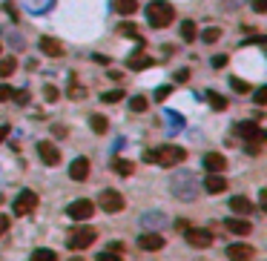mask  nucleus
I'll use <instances>...</instances> for the list:
<instances>
[{
    "label": "nucleus",
    "instance_id": "nucleus-6",
    "mask_svg": "<svg viewBox=\"0 0 267 261\" xmlns=\"http://www.w3.org/2000/svg\"><path fill=\"white\" fill-rule=\"evenodd\" d=\"M92 212H95V204L89 198H78V201H72L66 207V215L75 218V221H87V218H92Z\"/></svg>",
    "mask_w": 267,
    "mask_h": 261
},
{
    "label": "nucleus",
    "instance_id": "nucleus-41",
    "mask_svg": "<svg viewBox=\"0 0 267 261\" xmlns=\"http://www.w3.org/2000/svg\"><path fill=\"white\" fill-rule=\"evenodd\" d=\"M69 95H72V98H80V95H87V92H84L80 86H72V89H69Z\"/></svg>",
    "mask_w": 267,
    "mask_h": 261
},
{
    "label": "nucleus",
    "instance_id": "nucleus-27",
    "mask_svg": "<svg viewBox=\"0 0 267 261\" xmlns=\"http://www.w3.org/2000/svg\"><path fill=\"white\" fill-rule=\"evenodd\" d=\"M218 37H221V29H216V26H210V29L201 32V40H204V44H216Z\"/></svg>",
    "mask_w": 267,
    "mask_h": 261
},
{
    "label": "nucleus",
    "instance_id": "nucleus-13",
    "mask_svg": "<svg viewBox=\"0 0 267 261\" xmlns=\"http://www.w3.org/2000/svg\"><path fill=\"white\" fill-rule=\"evenodd\" d=\"M204 169L207 172H224L227 169V158L221 153H207L204 155Z\"/></svg>",
    "mask_w": 267,
    "mask_h": 261
},
{
    "label": "nucleus",
    "instance_id": "nucleus-36",
    "mask_svg": "<svg viewBox=\"0 0 267 261\" xmlns=\"http://www.w3.org/2000/svg\"><path fill=\"white\" fill-rule=\"evenodd\" d=\"M253 12H267V0H253Z\"/></svg>",
    "mask_w": 267,
    "mask_h": 261
},
{
    "label": "nucleus",
    "instance_id": "nucleus-22",
    "mask_svg": "<svg viewBox=\"0 0 267 261\" xmlns=\"http://www.w3.org/2000/svg\"><path fill=\"white\" fill-rule=\"evenodd\" d=\"M89 126H92V132H98V135H104V132L109 129V121L104 115H92L89 118Z\"/></svg>",
    "mask_w": 267,
    "mask_h": 261
},
{
    "label": "nucleus",
    "instance_id": "nucleus-5",
    "mask_svg": "<svg viewBox=\"0 0 267 261\" xmlns=\"http://www.w3.org/2000/svg\"><path fill=\"white\" fill-rule=\"evenodd\" d=\"M98 207L104 212H121L124 210V195L118 189H104L101 195H98Z\"/></svg>",
    "mask_w": 267,
    "mask_h": 261
},
{
    "label": "nucleus",
    "instance_id": "nucleus-44",
    "mask_svg": "<svg viewBox=\"0 0 267 261\" xmlns=\"http://www.w3.org/2000/svg\"><path fill=\"white\" fill-rule=\"evenodd\" d=\"M72 261H80V258H72Z\"/></svg>",
    "mask_w": 267,
    "mask_h": 261
},
{
    "label": "nucleus",
    "instance_id": "nucleus-43",
    "mask_svg": "<svg viewBox=\"0 0 267 261\" xmlns=\"http://www.w3.org/2000/svg\"><path fill=\"white\" fill-rule=\"evenodd\" d=\"M9 138V126H0V141H6Z\"/></svg>",
    "mask_w": 267,
    "mask_h": 261
},
{
    "label": "nucleus",
    "instance_id": "nucleus-12",
    "mask_svg": "<svg viewBox=\"0 0 267 261\" xmlns=\"http://www.w3.org/2000/svg\"><path fill=\"white\" fill-rule=\"evenodd\" d=\"M204 189H207L210 195H218V192H224V189H227L224 175L221 172H210L207 178H204Z\"/></svg>",
    "mask_w": 267,
    "mask_h": 261
},
{
    "label": "nucleus",
    "instance_id": "nucleus-28",
    "mask_svg": "<svg viewBox=\"0 0 267 261\" xmlns=\"http://www.w3.org/2000/svg\"><path fill=\"white\" fill-rule=\"evenodd\" d=\"M101 101H104V103H118V101H124V89H112V92H104V95H101Z\"/></svg>",
    "mask_w": 267,
    "mask_h": 261
},
{
    "label": "nucleus",
    "instance_id": "nucleus-30",
    "mask_svg": "<svg viewBox=\"0 0 267 261\" xmlns=\"http://www.w3.org/2000/svg\"><path fill=\"white\" fill-rule=\"evenodd\" d=\"M230 86L236 89V92H250V83H247V80H238V78L230 80Z\"/></svg>",
    "mask_w": 267,
    "mask_h": 261
},
{
    "label": "nucleus",
    "instance_id": "nucleus-18",
    "mask_svg": "<svg viewBox=\"0 0 267 261\" xmlns=\"http://www.w3.org/2000/svg\"><path fill=\"white\" fill-rule=\"evenodd\" d=\"M230 210L238 212V215H247V212H253V204H250V198H244V195H233L230 198Z\"/></svg>",
    "mask_w": 267,
    "mask_h": 261
},
{
    "label": "nucleus",
    "instance_id": "nucleus-32",
    "mask_svg": "<svg viewBox=\"0 0 267 261\" xmlns=\"http://www.w3.org/2000/svg\"><path fill=\"white\" fill-rule=\"evenodd\" d=\"M95 261H121V258H118V253H112V250H104V253H98Z\"/></svg>",
    "mask_w": 267,
    "mask_h": 261
},
{
    "label": "nucleus",
    "instance_id": "nucleus-23",
    "mask_svg": "<svg viewBox=\"0 0 267 261\" xmlns=\"http://www.w3.org/2000/svg\"><path fill=\"white\" fill-rule=\"evenodd\" d=\"M29 261H58V253H55V250H46V247H40V250H35V253H32Z\"/></svg>",
    "mask_w": 267,
    "mask_h": 261
},
{
    "label": "nucleus",
    "instance_id": "nucleus-17",
    "mask_svg": "<svg viewBox=\"0 0 267 261\" xmlns=\"http://www.w3.org/2000/svg\"><path fill=\"white\" fill-rule=\"evenodd\" d=\"M224 227H227L233 235H247V232L253 230V224L247 221V218H227V221H224Z\"/></svg>",
    "mask_w": 267,
    "mask_h": 261
},
{
    "label": "nucleus",
    "instance_id": "nucleus-3",
    "mask_svg": "<svg viewBox=\"0 0 267 261\" xmlns=\"http://www.w3.org/2000/svg\"><path fill=\"white\" fill-rule=\"evenodd\" d=\"M98 238V232L92 230V227H75L69 235H66V247L69 250H87V247H92V241Z\"/></svg>",
    "mask_w": 267,
    "mask_h": 261
},
{
    "label": "nucleus",
    "instance_id": "nucleus-1",
    "mask_svg": "<svg viewBox=\"0 0 267 261\" xmlns=\"http://www.w3.org/2000/svg\"><path fill=\"white\" fill-rule=\"evenodd\" d=\"M187 158V149L181 146H158V149H147L144 161L147 164H161V167H175Z\"/></svg>",
    "mask_w": 267,
    "mask_h": 261
},
{
    "label": "nucleus",
    "instance_id": "nucleus-31",
    "mask_svg": "<svg viewBox=\"0 0 267 261\" xmlns=\"http://www.w3.org/2000/svg\"><path fill=\"white\" fill-rule=\"evenodd\" d=\"M12 92H15V89L9 86V83H0V103H3V101H12Z\"/></svg>",
    "mask_w": 267,
    "mask_h": 261
},
{
    "label": "nucleus",
    "instance_id": "nucleus-34",
    "mask_svg": "<svg viewBox=\"0 0 267 261\" xmlns=\"http://www.w3.org/2000/svg\"><path fill=\"white\" fill-rule=\"evenodd\" d=\"M44 95H46V101H58V95H60V92H58L55 86H46V89H44Z\"/></svg>",
    "mask_w": 267,
    "mask_h": 261
},
{
    "label": "nucleus",
    "instance_id": "nucleus-7",
    "mask_svg": "<svg viewBox=\"0 0 267 261\" xmlns=\"http://www.w3.org/2000/svg\"><path fill=\"white\" fill-rule=\"evenodd\" d=\"M37 155H40V161H44L46 167H55L60 161V149L52 141H37Z\"/></svg>",
    "mask_w": 267,
    "mask_h": 261
},
{
    "label": "nucleus",
    "instance_id": "nucleus-20",
    "mask_svg": "<svg viewBox=\"0 0 267 261\" xmlns=\"http://www.w3.org/2000/svg\"><path fill=\"white\" fill-rule=\"evenodd\" d=\"M112 169H115L118 175H132L135 164H132V161H127V158H115V161H112Z\"/></svg>",
    "mask_w": 267,
    "mask_h": 261
},
{
    "label": "nucleus",
    "instance_id": "nucleus-25",
    "mask_svg": "<svg viewBox=\"0 0 267 261\" xmlns=\"http://www.w3.org/2000/svg\"><path fill=\"white\" fill-rule=\"evenodd\" d=\"M15 69H17V60L15 58H3V60H0V78H9Z\"/></svg>",
    "mask_w": 267,
    "mask_h": 261
},
{
    "label": "nucleus",
    "instance_id": "nucleus-15",
    "mask_svg": "<svg viewBox=\"0 0 267 261\" xmlns=\"http://www.w3.org/2000/svg\"><path fill=\"white\" fill-rule=\"evenodd\" d=\"M138 247H141V250H147V253H155V250H161V247H164V238H161L158 232H144V235L138 238Z\"/></svg>",
    "mask_w": 267,
    "mask_h": 261
},
{
    "label": "nucleus",
    "instance_id": "nucleus-19",
    "mask_svg": "<svg viewBox=\"0 0 267 261\" xmlns=\"http://www.w3.org/2000/svg\"><path fill=\"white\" fill-rule=\"evenodd\" d=\"M181 37H184L187 44H193L195 37H198V26H195L193 20H184V23H181Z\"/></svg>",
    "mask_w": 267,
    "mask_h": 261
},
{
    "label": "nucleus",
    "instance_id": "nucleus-40",
    "mask_svg": "<svg viewBox=\"0 0 267 261\" xmlns=\"http://www.w3.org/2000/svg\"><path fill=\"white\" fill-rule=\"evenodd\" d=\"M167 95H170V86H161L158 92H155V101H164Z\"/></svg>",
    "mask_w": 267,
    "mask_h": 261
},
{
    "label": "nucleus",
    "instance_id": "nucleus-2",
    "mask_svg": "<svg viewBox=\"0 0 267 261\" xmlns=\"http://www.w3.org/2000/svg\"><path fill=\"white\" fill-rule=\"evenodd\" d=\"M175 17V9L167 3V0H152L147 6V20H150L152 29H167Z\"/></svg>",
    "mask_w": 267,
    "mask_h": 261
},
{
    "label": "nucleus",
    "instance_id": "nucleus-26",
    "mask_svg": "<svg viewBox=\"0 0 267 261\" xmlns=\"http://www.w3.org/2000/svg\"><path fill=\"white\" fill-rule=\"evenodd\" d=\"M118 35H124V37H135V40H141V35H138V26H135V23H121V26H118Z\"/></svg>",
    "mask_w": 267,
    "mask_h": 261
},
{
    "label": "nucleus",
    "instance_id": "nucleus-35",
    "mask_svg": "<svg viewBox=\"0 0 267 261\" xmlns=\"http://www.w3.org/2000/svg\"><path fill=\"white\" fill-rule=\"evenodd\" d=\"M253 101H256V103L261 106V103L267 101V89H264V86H261V89H256V98H253Z\"/></svg>",
    "mask_w": 267,
    "mask_h": 261
},
{
    "label": "nucleus",
    "instance_id": "nucleus-42",
    "mask_svg": "<svg viewBox=\"0 0 267 261\" xmlns=\"http://www.w3.org/2000/svg\"><path fill=\"white\" fill-rule=\"evenodd\" d=\"M95 63H109V58H104V55H92Z\"/></svg>",
    "mask_w": 267,
    "mask_h": 261
},
{
    "label": "nucleus",
    "instance_id": "nucleus-45",
    "mask_svg": "<svg viewBox=\"0 0 267 261\" xmlns=\"http://www.w3.org/2000/svg\"><path fill=\"white\" fill-rule=\"evenodd\" d=\"M0 49H3V46H0Z\"/></svg>",
    "mask_w": 267,
    "mask_h": 261
},
{
    "label": "nucleus",
    "instance_id": "nucleus-11",
    "mask_svg": "<svg viewBox=\"0 0 267 261\" xmlns=\"http://www.w3.org/2000/svg\"><path fill=\"white\" fill-rule=\"evenodd\" d=\"M40 49H44L46 58H64V44L55 40V37H49V35L40 37Z\"/></svg>",
    "mask_w": 267,
    "mask_h": 261
},
{
    "label": "nucleus",
    "instance_id": "nucleus-4",
    "mask_svg": "<svg viewBox=\"0 0 267 261\" xmlns=\"http://www.w3.org/2000/svg\"><path fill=\"white\" fill-rule=\"evenodd\" d=\"M35 207H37V192L35 189H20V192L15 195V204H12L15 215H29Z\"/></svg>",
    "mask_w": 267,
    "mask_h": 261
},
{
    "label": "nucleus",
    "instance_id": "nucleus-21",
    "mask_svg": "<svg viewBox=\"0 0 267 261\" xmlns=\"http://www.w3.org/2000/svg\"><path fill=\"white\" fill-rule=\"evenodd\" d=\"M138 9V0H115V12L118 15H132Z\"/></svg>",
    "mask_w": 267,
    "mask_h": 261
},
{
    "label": "nucleus",
    "instance_id": "nucleus-29",
    "mask_svg": "<svg viewBox=\"0 0 267 261\" xmlns=\"http://www.w3.org/2000/svg\"><path fill=\"white\" fill-rule=\"evenodd\" d=\"M130 109L132 112H147V98H141V95H135L130 101Z\"/></svg>",
    "mask_w": 267,
    "mask_h": 261
},
{
    "label": "nucleus",
    "instance_id": "nucleus-10",
    "mask_svg": "<svg viewBox=\"0 0 267 261\" xmlns=\"http://www.w3.org/2000/svg\"><path fill=\"white\" fill-rule=\"evenodd\" d=\"M253 255H256V250H253L250 244H230L227 247V258L230 261H250Z\"/></svg>",
    "mask_w": 267,
    "mask_h": 261
},
{
    "label": "nucleus",
    "instance_id": "nucleus-8",
    "mask_svg": "<svg viewBox=\"0 0 267 261\" xmlns=\"http://www.w3.org/2000/svg\"><path fill=\"white\" fill-rule=\"evenodd\" d=\"M184 238H187L190 247H198V250H207L210 244H213V235H210V230H184Z\"/></svg>",
    "mask_w": 267,
    "mask_h": 261
},
{
    "label": "nucleus",
    "instance_id": "nucleus-33",
    "mask_svg": "<svg viewBox=\"0 0 267 261\" xmlns=\"http://www.w3.org/2000/svg\"><path fill=\"white\" fill-rule=\"evenodd\" d=\"M12 101L26 103V101H29V92H26V89H20V92H12Z\"/></svg>",
    "mask_w": 267,
    "mask_h": 261
},
{
    "label": "nucleus",
    "instance_id": "nucleus-37",
    "mask_svg": "<svg viewBox=\"0 0 267 261\" xmlns=\"http://www.w3.org/2000/svg\"><path fill=\"white\" fill-rule=\"evenodd\" d=\"M9 224H12L9 215H0V235H6V232H9Z\"/></svg>",
    "mask_w": 267,
    "mask_h": 261
},
{
    "label": "nucleus",
    "instance_id": "nucleus-38",
    "mask_svg": "<svg viewBox=\"0 0 267 261\" xmlns=\"http://www.w3.org/2000/svg\"><path fill=\"white\" fill-rule=\"evenodd\" d=\"M213 66H216V69L227 66V55H216V58H213Z\"/></svg>",
    "mask_w": 267,
    "mask_h": 261
},
{
    "label": "nucleus",
    "instance_id": "nucleus-39",
    "mask_svg": "<svg viewBox=\"0 0 267 261\" xmlns=\"http://www.w3.org/2000/svg\"><path fill=\"white\" fill-rule=\"evenodd\" d=\"M187 78H190V69H178V72H175V80H178V83H184Z\"/></svg>",
    "mask_w": 267,
    "mask_h": 261
},
{
    "label": "nucleus",
    "instance_id": "nucleus-9",
    "mask_svg": "<svg viewBox=\"0 0 267 261\" xmlns=\"http://www.w3.org/2000/svg\"><path fill=\"white\" fill-rule=\"evenodd\" d=\"M236 132H238V135H241L244 141H259V144H264V138H267V135H264V129H261V126H256L253 121L238 123V126H236Z\"/></svg>",
    "mask_w": 267,
    "mask_h": 261
},
{
    "label": "nucleus",
    "instance_id": "nucleus-24",
    "mask_svg": "<svg viewBox=\"0 0 267 261\" xmlns=\"http://www.w3.org/2000/svg\"><path fill=\"white\" fill-rule=\"evenodd\" d=\"M207 101H210V106L218 109V112H224V109H227V98H224V95H218V92H207Z\"/></svg>",
    "mask_w": 267,
    "mask_h": 261
},
{
    "label": "nucleus",
    "instance_id": "nucleus-16",
    "mask_svg": "<svg viewBox=\"0 0 267 261\" xmlns=\"http://www.w3.org/2000/svg\"><path fill=\"white\" fill-rule=\"evenodd\" d=\"M127 66H130L132 72H144V69H150V66H152V58H150V55H144V52H135V55L127 58Z\"/></svg>",
    "mask_w": 267,
    "mask_h": 261
},
{
    "label": "nucleus",
    "instance_id": "nucleus-14",
    "mask_svg": "<svg viewBox=\"0 0 267 261\" xmlns=\"http://www.w3.org/2000/svg\"><path fill=\"white\" fill-rule=\"evenodd\" d=\"M69 178L72 181H87L89 178V158H75L69 167Z\"/></svg>",
    "mask_w": 267,
    "mask_h": 261
}]
</instances>
